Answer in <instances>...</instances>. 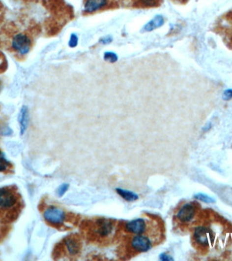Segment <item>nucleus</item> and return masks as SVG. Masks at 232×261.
Masks as SVG:
<instances>
[{"label": "nucleus", "instance_id": "nucleus-1", "mask_svg": "<svg viewBox=\"0 0 232 261\" xmlns=\"http://www.w3.org/2000/svg\"><path fill=\"white\" fill-rule=\"evenodd\" d=\"M41 30L38 23L28 18L5 23L0 28V48L18 61L26 60Z\"/></svg>", "mask_w": 232, "mask_h": 261}, {"label": "nucleus", "instance_id": "nucleus-2", "mask_svg": "<svg viewBox=\"0 0 232 261\" xmlns=\"http://www.w3.org/2000/svg\"><path fill=\"white\" fill-rule=\"evenodd\" d=\"M85 228L89 239L100 244H107L115 235L116 225L112 220L99 219L89 221Z\"/></svg>", "mask_w": 232, "mask_h": 261}, {"label": "nucleus", "instance_id": "nucleus-3", "mask_svg": "<svg viewBox=\"0 0 232 261\" xmlns=\"http://www.w3.org/2000/svg\"><path fill=\"white\" fill-rule=\"evenodd\" d=\"M213 31L220 35L225 44L232 51V10L216 21Z\"/></svg>", "mask_w": 232, "mask_h": 261}, {"label": "nucleus", "instance_id": "nucleus-4", "mask_svg": "<svg viewBox=\"0 0 232 261\" xmlns=\"http://www.w3.org/2000/svg\"><path fill=\"white\" fill-rule=\"evenodd\" d=\"M199 212V205L195 202L185 203L182 205L175 215L176 221L181 225L192 224Z\"/></svg>", "mask_w": 232, "mask_h": 261}, {"label": "nucleus", "instance_id": "nucleus-5", "mask_svg": "<svg viewBox=\"0 0 232 261\" xmlns=\"http://www.w3.org/2000/svg\"><path fill=\"white\" fill-rule=\"evenodd\" d=\"M194 238L198 245L203 247H208L210 243L215 239V235L210 228L206 227H196L194 232Z\"/></svg>", "mask_w": 232, "mask_h": 261}, {"label": "nucleus", "instance_id": "nucleus-6", "mask_svg": "<svg viewBox=\"0 0 232 261\" xmlns=\"http://www.w3.org/2000/svg\"><path fill=\"white\" fill-rule=\"evenodd\" d=\"M44 217L50 224L60 225L65 219V213L61 209L57 207H50L44 212Z\"/></svg>", "mask_w": 232, "mask_h": 261}, {"label": "nucleus", "instance_id": "nucleus-7", "mask_svg": "<svg viewBox=\"0 0 232 261\" xmlns=\"http://www.w3.org/2000/svg\"><path fill=\"white\" fill-rule=\"evenodd\" d=\"M132 249L137 253H145L150 250L152 247V243L151 239L148 238L147 236L137 235L133 237L130 242Z\"/></svg>", "mask_w": 232, "mask_h": 261}, {"label": "nucleus", "instance_id": "nucleus-8", "mask_svg": "<svg viewBox=\"0 0 232 261\" xmlns=\"http://www.w3.org/2000/svg\"><path fill=\"white\" fill-rule=\"evenodd\" d=\"M17 198L15 193L7 188L0 189V209L8 210L17 203Z\"/></svg>", "mask_w": 232, "mask_h": 261}, {"label": "nucleus", "instance_id": "nucleus-9", "mask_svg": "<svg viewBox=\"0 0 232 261\" xmlns=\"http://www.w3.org/2000/svg\"><path fill=\"white\" fill-rule=\"evenodd\" d=\"M65 249L70 257L79 255L82 250L81 241L77 235H71L65 239Z\"/></svg>", "mask_w": 232, "mask_h": 261}, {"label": "nucleus", "instance_id": "nucleus-10", "mask_svg": "<svg viewBox=\"0 0 232 261\" xmlns=\"http://www.w3.org/2000/svg\"><path fill=\"white\" fill-rule=\"evenodd\" d=\"M126 229L129 233L135 234V235H142L145 233L147 228L145 221L143 219H138L128 222L126 225Z\"/></svg>", "mask_w": 232, "mask_h": 261}, {"label": "nucleus", "instance_id": "nucleus-11", "mask_svg": "<svg viewBox=\"0 0 232 261\" xmlns=\"http://www.w3.org/2000/svg\"><path fill=\"white\" fill-rule=\"evenodd\" d=\"M108 0H87L85 3V12L92 13L106 6Z\"/></svg>", "mask_w": 232, "mask_h": 261}, {"label": "nucleus", "instance_id": "nucleus-12", "mask_svg": "<svg viewBox=\"0 0 232 261\" xmlns=\"http://www.w3.org/2000/svg\"><path fill=\"white\" fill-rule=\"evenodd\" d=\"M133 2L136 8H153L160 6V0H133Z\"/></svg>", "mask_w": 232, "mask_h": 261}, {"label": "nucleus", "instance_id": "nucleus-13", "mask_svg": "<svg viewBox=\"0 0 232 261\" xmlns=\"http://www.w3.org/2000/svg\"><path fill=\"white\" fill-rule=\"evenodd\" d=\"M164 23V18L162 16H156V17L153 18L152 20L149 21V22L144 27L145 31H153V30H156V29L160 28V27L162 26Z\"/></svg>", "mask_w": 232, "mask_h": 261}, {"label": "nucleus", "instance_id": "nucleus-14", "mask_svg": "<svg viewBox=\"0 0 232 261\" xmlns=\"http://www.w3.org/2000/svg\"><path fill=\"white\" fill-rule=\"evenodd\" d=\"M28 110L26 108H23L21 110V113L20 115V124H21V134L24 133L28 126Z\"/></svg>", "mask_w": 232, "mask_h": 261}, {"label": "nucleus", "instance_id": "nucleus-15", "mask_svg": "<svg viewBox=\"0 0 232 261\" xmlns=\"http://www.w3.org/2000/svg\"><path fill=\"white\" fill-rule=\"evenodd\" d=\"M117 192L118 193L119 196H122L124 199L128 201H135L138 199V196L137 195L135 194L134 193L130 192V191L123 190V189H117Z\"/></svg>", "mask_w": 232, "mask_h": 261}, {"label": "nucleus", "instance_id": "nucleus-16", "mask_svg": "<svg viewBox=\"0 0 232 261\" xmlns=\"http://www.w3.org/2000/svg\"><path fill=\"white\" fill-rule=\"evenodd\" d=\"M9 165H10V162L7 160L4 154L0 151V171L6 170Z\"/></svg>", "mask_w": 232, "mask_h": 261}, {"label": "nucleus", "instance_id": "nucleus-17", "mask_svg": "<svg viewBox=\"0 0 232 261\" xmlns=\"http://www.w3.org/2000/svg\"><path fill=\"white\" fill-rule=\"evenodd\" d=\"M194 197L196 199L200 200V201L205 202V203H215V200L212 199L210 196H207V195L203 194V193H198Z\"/></svg>", "mask_w": 232, "mask_h": 261}, {"label": "nucleus", "instance_id": "nucleus-18", "mask_svg": "<svg viewBox=\"0 0 232 261\" xmlns=\"http://www.w3.org/2000/svg\"><path fill=\"white\" fill-rule=\"evenodd\" d=\"M6 8L0 0V28L4 24L5 18H6Z\"/></svg>", "mask_w": 232, "mask_h": 261}, {"label": "nucleus", "instance_id": "nucleus-19", "mask_svg": "<svg viewBox=\"0 0 232 261\" xmlns=\"http://www.w3.org/2000/svg\"><path fill=\"white\" fill-rule=\"evenodd\" d=\"M104 59L105 60L108 61L109 62L114 63L117 60V57L115 53L108 52V53H105Z\"/></svg>", "mask_w": 232, "mask_h": 261}, {"label": "nucleus", "instance_id": "nucleus-20", "mask_svg": "<svg viewBox=\"0 0 232 261\" xmlns=\"http://www.w3.org/2000/svg\"><path fill=\"white\" fill-rule=\"evenodd\" d=\"M6 65V58L3 56V53L0 52V74L5 71V66Z\"/></svg>", "mask_w": 232, "mask_h": 261}, {"label": "nucleus", "instance_id": "nucleus-21", "mask_svg": "<svg viewBox=\"0 0 232 261\" xmlns=\"http://www.w3.org/2000/svg\"><path fill=\"white\" fill-rule=\"evenodd\" d=\"M78 38L76 34H72L71 35L70 40H69V44L70 47H76L78 44Z\"/></svg>", "mask_w": 232, "mask_h": 261}, {"label": "nucleus", "instance_id": "nucleus-22", "mask_svg": "<svg viewBox=\"0 0 232 261\" xmlns=\"http://www.w3.org/2000/svg\"><path fill=\"white\" fill-rule=\"evenodd\" d=\"M68 188L69 185H67V184H64V185L60 186L59 189H58V196H63V195L65 194L66 191H67V189H68Z\"/></svg>", "mask_w": 232, "mask_h": 261}, {"label": "nucleus", "instance_id": "nucleus-23", "mask_svg": "<svg viewBox=\"0 0 232 261\" xmlns=\"http://www.w3.org/2000/svg\"><path fill=\"white\" fill-rule=\"evenodd\" d=\"M160 259H161L162 261H172L173 259L171 258L170 256L166 255V254H162V255H160Z\"/></svg>", "mask_w": 232, "mask_h": 261}, {"label": "nucleus", "instance_id": "nucleus-24", "mask_svg": "<svg viewBox=\"0 0 232 261\" xmlns=\"http://www.w3.org/2000/svg\"><path fill=\"white\" fill-rule=\"evenodd\" d=\"M112 38L111 37H105V38H103L102 40H101V42H102L103 44H108V43H110L112 42Z\"/></svg>", "mask_w": 232, "mask_h": 261}, {"label": "nucleus", "instance_id": "nucleus-25", "mask_svg": "<svg viewBox=\"0 0 232 261\" xmlns=\"http://www.w3.org/2000/svg\"><path fill=\"white\" fill-rule=\"evenodd\" d=\"M21 1H23V2L26 3H34V2H37V1H39V0H21Z\"/></svg>", "mask_w": 232, "mask_h": 261}]
</instances>
